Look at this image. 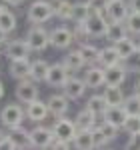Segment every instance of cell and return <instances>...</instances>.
Instances as JSON below:
<instances>
[{"label":"cell","instance_id":"cell-1","mask_svg":"<svg viewBox=\"0 0 140 150\" xmlns=\"http://www.w3.org/2000/svg\"><path fill=\"white\" fill-rule=\"evenodd\" d=\"M50 18H54V6H52L50 0H34L26 10V20L32 26L44 24Z\"/></svg>","mask_w":140,"mask_h":150},{"label":"cell","instance_id":"cell-2","mask_svg":"<svg viewBox=\"0 0 140 150\" xmlns=\"http://www.w3.org/2000/svg\"><path fill=\"white\" fill-rule=\"evenodd\" d=\"M26 42L32 52H44L50 46V30L44 28V24H38V26H30L28 32H26Z\"/></svg>","mask_w":140,"mask_h":150},{"label":"cell","instance_id":"cell-3","mask_svg":"<svg viewBox=\"0 0 140 150\" xmlns=\"http://www.w3.org/2000/svg\"><path fill=\"white\" fill-rule=\"evenodd\" d=\"M24 118H26V110H24L20 104H6V106L0 110V122L6 128L22 126Z\"/></svg>","mask_w":140,"mask_h":150},{"label":"cell","instance_id":"cell-4","mask_svg":"<svg viewBox=\"0 0 140 150\" xmlns=\"http://www.w3.org/2000/svg\"><path fill=\"white\" fill-rule=\"evenodd\" d=\"M108 24H110V20L106 18L104 12H92L90 18L84 22V28H86L90 38H104L106 30H108Z\"/></svg>","mask_w":140,"mask_h":150},{"label":"cell","instance_id":"cell-5","mask_svg":"<svg viewBox=\"0 0 140 150\" xmlns=\"http://www.w3.org/2000/svg\"><path fill=\"white\" fill-rule=\"evenodd\" d=\"M74 30H70L68 26H56L50 30V46L56 50H68L74 44Z\"/></svg>","mask_w":140,"mask_h":150},{"label":"cell","instance_id":"cell-6","mask_svg":"<svg viewBox=\"0 0 140 150\" xmlns=\"http://www.w3.org/2000/svg\"><path fill=\"white\" fill-rule=\"evenodd\" d=\"M52 132H54L56 140H62V142H72V140H74V136H76V132H78V128H76V124H74V120L60 116V118H56V120H54V124H52Z\"/></svg>","mask_w":140,"mask_h":150},{"label":"cell","instance_id":"cell-7","mask_svg":"<svg viewBox=\"0 0 140 150\" xmlns=\"http://www.w3.org/2000/svg\"><path fill=\"white\" fill-rule=\"evenodd\" d=\"M122 128L114 126V124H110V122H98V126L94 128V138H96V148H102L106 144H110L112 140L118 138V132H120Z\"/></svg>","mask_w":140,"mask_h":150},{"label":"cell","instance_id":"cell-8","mask_svg":"<svg viewBox=\"0 0 140 150\" xmlns=\"http://www.w3.org/2000/svg\"><path fill=\"white\" fill-rule=\"evenodd\" d=\"M56 142V136L52 132V128H46V126H36L30 130V144L32 148H50L52 144Z\"/></svg>","mask_w":140,"mask_h":150},{"label":"cell","instance_id":"cell-9","mask_svg":"<svg viewBox=\"0 0 140 150\" xmlns=\"http://www.w3.org/2000/svg\"><path fill=\"white\" fill-rule=\"evenodd\" d=\"M70 78V70L62 64V62H54L50 64L48 68V74H46V84L50 88H62Z\"/></svg>","mask_w":140,"mask_h":150},{"label":"cell","instance_id":"cell-10","mask_svg":"<svg viewBox=\"0 0 140 150\" xmlns=\"http://www.w3.org/2000/svg\"><path fill=\"white\" fill-rule=\"evenodd\" d=\"M38 82L30 80V78H24L16 84V90H14V96H16V100L22 104H30L34 102L36 98H38V86H36Z\"/></svg>","mask_w":140,"mask_h":150},{"label":"cell","instance_id":"cell-11","mask_svg":"<svg viewBox=\"0 0 140 150\" xmlns=\"http://www.w3.org/2000/svg\"><path fill=\"white\" fill-rule=\"evenodd\" d=\"M104 14L110 22H126V18L130 14L128 0H110Z\"/></svg>","mask_w":140,"mask_h":150},{"label":"cell","instance_id":"cell-12","mask_svg":"<svg viewBox=\"0 0 140 150\" xmlns=\"http://www.w3.org/2000/svg\"><path fill=\"white\" fill-rule=\"evenodd\" d=\"M2 52H4V56L8 58V60H20V58H28L32 50H30V46H28V42H26V40L16 38V40L6 42Z\"/></svg>","mask_w":140,"mask_h":150},{"label":"cell","instance_id":"cell-13","mask_svg":"<svg viewBox=\"0 0 140 150\" xmlns=\"http://www.w3.org/2000/svg\"><path fill=\"white\" fill-rule=\"evenodd\" d=\"M126 78H128V70H126V66H124L122 62L104 68L106 86H122V84L126 82Z\"/></svg>","mask_w":140,"mask_h":150},{"label":"cell","instance_id":"cell-14","mask_svg":"<svg viewBox=\"0 0 140 150\" xmlns=\"http://www.w3.org/2000/svg\"><path fill=\"white\" fill-rule=\"evenodd\" d=\"M26 118L30 120V122H44L48 118V114H50V110H48V104L46 102H42L40 98H36L34 102H30V104H26Z\"/></svg>","mask_w":140,"mask_h":150},{"label":"cell","instance_id":"cell-15","mask_svg":"<svg viewBox=\"0 0 140 150\" xmlns=\"http://www.w3.org/2000/svg\"><path fill=\"white\" fill-rule=\"evenodd\" d=\"M48 110H50V114L54 116V118H60V116H64L66 112H68L70 108V98L66 96V94H52V96H48Z\"/></svg>","mask_w":140,"mask_h":150},{"label":"cell","instance_id":"cell-16","mask_svg":"<svg viewBox=\"0 0 140 150\" xmlns=\"http://www.w3.org/2000/svg\"><path fill=\"white\" fill-rule=\"evenodd\" d=\"M30 66H32V60L30 58H20V60H8V74L14 80H24L30 76Z\"/></svg>","mask_w":140,"mask_h":150},{"label":"cell","instance_id":"cell-17","mask_svg":"<svg viewBox=\"0 0 140 150\" xmlns=\"http://www.w3.org/2000/svg\"><path fill=\"white\" fill-rule=\"evenodd\" d=\"M84 82H86V86H88V88H92V90L106 86L104 68H102L100 64H92V66H88V68L84 70Z\"/></svg>","mask_w":140,"mask_h":150},{"label":"cell","instance_id":"cell-18","mask_svg":"<svg viewBox=\"0 0 140 150\" xmlns=\"http://www.w3.org/2000/svg\"><path fill=\"white\" fill-rule=\"evenodd\" d=\"M86 90H88V86H86L84 78H76V76H70L68 82L62 86V92L66 94L70 100H80L86 94Z\"/></svg>","mask_w":140,"mask_h":150},{"label":"cell","instance_id":"cell-19","mask_svg":"<svg viewBox=\"0 0 140 150\" xmlns=\"http://www.w3.org/2000/svg\"><path fill=\"white\" fill-rule=\"evenodd\" d=\"M74 124L78 130H94V128L98 126V116L90 112L88 108H82L78 114L74 116Z\"/></svg>","mask_w":140,"mask_h":150},{"label":"cell","instance_id":"cell-20","mask_svg":"<svg viewBox=\"0 0 140 150\" xmlns=\"http://www.w3.org/2000/svg\"><path fill=\"white\" fill-rule=\"evenodd\" d=\"M76 150H94L96 148V138H94V130H78L76 136L72 140Z\"/></svg>","mask_w":140,"mask_h":150},{"label":"cell","instance_id":"cell-21","mask_svg":"<svg viewBox=\"0 0 140 150\" xmlns=\"http://www.w3.org/2000/svg\"><path fill=\"white\" fill-rule=\"evenodd\" d=\"M8 138L16 144L18 150H24V148H28V146H32L30 144V130H26L24 126L8 128Z\"/></svg>","mask_w":140,"mask_h":150},{"label":"cell","instance_id":"cell-22","mask_svg":"<svg viewBox=\"0 0 140 150\" xmlns=\"http://www.w3.org/2000/svg\"><path fill=\"white\" fill-rule=\"evenodd\" d=\"M126 118H128V112L124 110V106H108L104 116H102V120H106V122H110V124H114L118 128L124 126Z\"/></svg>","mask_w":140,"mask_h":150},{"label":"cell","instance_id":"cell-23","mask_svg":"<svg viewBox=\"0 0 140 150\" xmlns=\"http://www.w3.org/2000/svg\"><path fill=\"white\" fill-rule=\"evenodd\" d=\"M128 36H130V32H128V28H126V24H124V22H110L104 38L110 42V44H116V42L124 40V38H128Z\"/></svg>","mask_w":140,"mask_h":150},{"label":"cell","instance_id":"cell-24","mask_svg":"<svg viewBox=\"0 0 140 150\" xmlns=\"http://www.w3.org/2000/svg\"><path fill=\"white\" fill-rule=\"evenodd\" d=\"M122 58L118 54V50L114 44H108V46L100 48V58H98V64L102 68H108V66H114V64H120Z\"/></svg>","mask_w":140,"mask_h":150},{"label":"cell","instance_id":"cell-25","mask_svg":"<svg viewBox=\"0 0 140 150\" xmlns=\"http://www.w3.org/2000/svg\"><path fill=\"white\" fill-rule=\"evenodd\" d=\"M62 64L70 70V74H72V72H78V70H82L86 66V62H84V58H82L78 48H76V50H68V52L64 54V58H62Z\"/></svg>","mask_w":140,"mask_h":150},{"label":"cell","instance_id":"cell-26","mask_svg":"<svg viewBox=\"0 0 140 150\" xmlns=\"http://www.w3.org/2000/svg\"><path fill=\"white\" fill-rule=\"evenodd\" d=\"M102 96H104L108 106H122L126 100V94L122 90V86H104Z\"/></svg>","mask_w":140,"mask_h":150},{"label":"cell","instance_id":"cell-27","mask_svg":"<svg viewBox=\"0 0 140 150\" xmlns=\"http://www.w3.org/2000/svg\"><path fill=\"white\" fill-rule=\"evenodd\" d=\"M48 68H50V64H48L44 58H36L32 60V66H30V80L34 82H46V74H48Z\"/></svg>","mask_w":140,"mask_h":150},{"label":"cell","instance_id":"cell-28","mask_svg":"<svg viewBox=\"0 0 140 150\" xmlns=\"http://www.w3.org/2000/svg\"><path fill=\"white\" fill-rule=\"evenodd\" d=\"M90 14H92V8H90L88 2H74L72 4V18H70V22L84 24L90 18Z\"/></svg>","mask_w":140,"mask_h":150},{"label":"cell","instance_id":"cell-29","mask_svg":"<svg viewBox=\"0 0 140 150\" xmlns=\"http://www.w3.org/2000/svg\"><path fill=\"white\" fill-rule=\"evenodd\" d=\"M16 26H18L16 14H14L10 8H2V10H0V30H4L6 34H10V32L16 30Z\"/></svg>","mask_w":140,"mask_h":150},{"label":"cell","instance_id":"cell-30","mask_svg":"<svg viewBox=\"0 0 140 150\" xmlns=\"http://www.w3.org/2000/svg\"><path fill=\"white\" fill-rule=\"evenodd\" d=\"M78 50H80L82 58H84V62H86V66H92V64H98V58H100V48L94 46V44H90V42H82L80 46H78Z\"/></svg>","mask_w":140,"mask_h":150},{"label":"cell","instance_id":"cell-31","mask_svg":"<svg viewBox=\"0 0 140 150\" xmlns=\"http://www.w3.org/2000/svg\"><path fill=\"white\" fill-rule=\"evenodd\" d=\"M84 108H88V110L94 112L98 118H102L104 112H106V108H108V104H106V100H104L102 94H92V96L86 100V106H84Z\"/></svg>","mask_w":140,"mask_h":150},{"label":"cell","instance_id":"cell-32","mask_svg":"<svg viewBox=\"0 0 140 150\" xmlns=\"http://www.w3.org/2000/svg\"><path fill=\"white\" fill-rule=\"evenodd\" d=\"M72 4L70 0H52V6H54V18L58 20H70L72 18Z\"/></svg>","mask_w":140,"mask_h":150},{"label":"cell","instance_id":"cell-33","mask_svg":"<svg viewBox=\"0 0 140 150\" xmlns=\"http://www.w3.org/2000/svg\"><path fill=\"white\" fill-rule=\"evenodd\" d=\"M114 46H116V50H118V54H120V58H122V60H126V58H128L130 54H132V52L138 48V42H136L134 38H130V36H128V38H124V40L116 42Z\"/></svg>","mask_w":140,"mask_h":150},{"label":"cell","instance_id":"cell-34","mask_svg":"<svg viewBox=\"0 0 140 150\" xmlns=\"http://www.w3.org/2000/svg\"><path fill=\"white\" fill-rule=\"evenodd\" d=\"M124 110L128 112V116H140V96L138 94H130L126 96V100H124Z\"/></svg>","mask_w":140,"mask_h":150},{"label":"cell","instance_id":"cell-35","mask_svg":"<svg viewBox=\"0 0 140 150\" xmlns=\"http://www.w3.org/2000/svg\"><path fill=\"white\" fill-rule=\"evenodd\" d=\"M126 28H128V32L132 36H138L140 38V12L136 10H130L128 14V18H126Z\"/></svg>","mask_w":140,"mask_h":150},{"label":"cell","instance_id":"cell-36","mask_svg":"<svg viewBox=\"0 0 140 150\" xmlns=\"http://www.w3.org/2000/svg\"><path fill=\"white\" fill-rule=\"evenodd\" d=\"M122 64L126 66L128 72H134V74H140V46L130 54L126 60H122Z\"/></svg>","mask_w":140,"mask_h":150},{"label":"cell","instance_id":"cell-37","mask_svg":"<svg viewBox=\"0 0 140 150\" xmlns=\"http://www.w3.org/2000/svg\"><path fill=\"white\" fill-rule=\"evenodd\" d=\"M122 130H124L128 136L140 134V116H128L126 122H124V126H122Z\"/></svg>","mask_w":140,"mask_h":150},{"label":"cell","instance_id":"cell-38","mask_svg":"<svg viewBox=\"0 0 140 150\" xmlns=\"http://www.w3.org/2000/svg\"><path fill=\"white\" fill-rule=\"evenodd\" d=\"M88 32H86V28H84V24H74V40L76 42H88Z\"/></svg>","mask_w":140,"mask_h":150},{"label":"cell","instance_id":"cell-39","mask_svg":"<svg viewBox=\"0 0 140 150\" xmlns=\"http://www.w3.org/2000/svg\"><path fill=\"white\" fill-rule=\"evenodd\" d=\"M86 2L90 4L92 12H106V6H108L110 0H86Z\"/></svg>","mask_w":140,"mask_h":150},{"label":"cell","instance_id":"cell-40","mask_svg":"<svg viewBox=\"0 0 140 150\" xmlns=\"http://www.w3.org/2000/svg\"><path fill=\"white\" fill-rule=\"evenodd\" d=\"M124 150H140V134H132V136H128V142H126Z\"/></svg>","mask_w":140,"mask_h":150},{"label":"cell","instance_id":"cell-41","mask_svg":"<svg viewBox=\"0 0 140 150\" xmlns=\"http://www.w3.org/2000/svg\"><path fill=\"white\" fill-rule=\"evenodd\" d=\"M0 150H18V148H16V144H14L8 136H6V138L0 142Z\"/></svg>","mask_w":140,"mask_h":150},{"label":"cell","instance_id":"cell-42","mask_svg":"<svg viewBox=\"0 0 140 150\" xmlns=\"http://www.w3.org/2000/svg\"><path fill=\"white\" fill-rule=\"evenodd\" d=\"M50 150H70V142H62V140H56L52 146H50Z\"/></svg>","mask_w":140,"mask_h":150},{"label":"cell","instance_id":"cell-43","mask_svg":"<svg viewBox=\"0 0 140 150\" xmlns=\"http://www.w3.org/2000/svg\"><path fill=\"white\" fill-rule=\"evenodd\" d=\"M128 6H130V10L140 12V0H128Z\"/></svg>","mask_w":140,"mask_h":150},{"label":"cell","instance_id":"cell-44","mask_svg":"<svg viewBox=\"0 0 140 150\" xmlns=\"http://www.w3.org/2000/svg\"><path fill=\"white\" fill-rule=\"evenodd\" d=\"M6 42H8V40H6V32H4V30H0V46H4Z\"/></svg>","mask_w":140,"mask_h":150},{"label":"cell","instance_id":"cell-45","mask_svg":"<svg viewBox=\"0 0 140 150\" xmlns=\"http://www.w3.org/2000/svg\"><path fill=\"white\" fill-rule=\"evenodd\" d=\"M10 6H20V4H24V0H6Z\"/></svg>","mask_w":140,"mask_h":150},{"label":"cell","instance_id":"cell-46","mask_svg":"<svg viewBox=\"0 0 140 150\" xmlns=\"http://www.w3.org/2000/svg\"><path fill=\"white\" fill-rule=\"evenodd\" d=\"M134 94H138V96H140V78L134 82Z\"/></svg>","mask_w":140,"mask_h":150},{"label":"cell","instance_id":"cell-47","mask_svg":"<svg viewBox=\"0 0 140 150\" xmlns=\"http://www.w3.org/2000/svg\"><path fill=\"white\" fill-rule=\"evenodd\" d=\"M2 98H4V84L0 82V100H2Z\"/></svg>","mask_w":140,"mask_h":150},{"label":"cell","instance_id":"cell-48","mask_svg":"<svg viewBox=\"0 0 140 150\" xmlns=\"http://www.w3.org/2000/svg\"><path fill=\"white\" fill-rule=\"evenodd\" d=\"M6 6H8V2H6V0H0V10H2V8H6Z\"/></svg>","mask_w":140,"mask_h":150},{"label":"cell","instance_id":"cell-49","mask_svg":"<svg viewBox=\"0 0 140 150\" xmlns=\"http://www.w3.org/2000/svg\"><path fill=\"white\" fill-rule=\"evenodd\" d=\"M6 136H8V132H2V130H0V142L6 138Z\"/></svg>","mask_w":140,"mask_h":150},{"label":"cell","instance_id":"cell-50","mask_svg":"<svg viewBox=\"0 0 140 150\" xmlns=\"http://www.w3.org/2000/svg\"><path fill=\"white\" fill-rule=\"evenodd\" d=\"M2 54H4V52H2V46H0V56H2Z\"/></svg>","mask_w":140,"mask_h":150},{"label":"cell","instance_id":"cell-51","mask_svg":"<svg viewBox=\"0 0 140 150\" xmlns=\"http://www.w3.org/2000/svg\"><path fill=\"white\" fill-rule=\"evenodd\" d=\"M138 46H140V42H138Z\"/></svg>","mask_w":140,"mask_h":150}]
</instances>
